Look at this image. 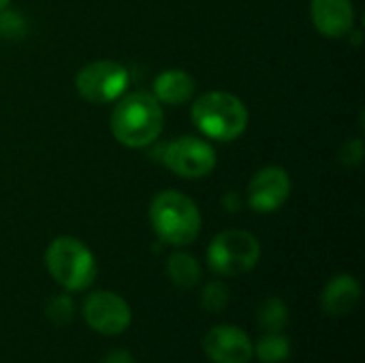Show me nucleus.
<instances>
[{
  "instance_id": "obj_1",
  "label": "nucleus",
  "mask_w": 365,
  "mask_h": 363,
  "mask_svg": "<svg viewBox=\"0 0 365 363\" xmlns=\"http://www.w3.org/2000/svg\"><path fill=\"white\" fill-rule=\"evenodd\" d=\"M160 103L150 92H130L118 101L111 113V133L126 148H145L163 131Z\"/></svg>"
},
{
  "instance_id": "obj_2",
  "label": "nucleus",
  "mask_w": 365,
  "mask_h": 363,
  "mask_svg": "<svg viewBox=\"0 0 365 363\" xmlns=\"http://www.w3.org/2000/svg\"><path fill=\"white\" fill-rule=\"evenodd\" d=\"M150 223L158 240L169 246H188L201 233V212L197 203L178 190H163L152 199Z\"/></svg>"
},
{
  "instance_id": "obj_3",
  "label": "nucleus",
  "mask_w": 365,
  "mask_h": 363,
  "mask_svg": "<svg viewBox=\"0 0 365 363\" xmlns=\"http://www.w3.org/2000/svg\"><path fill=\"white\" fill-rule=\"evenodd\" d=\"M45 265L49 276L66 293H81L96 280V259L92 250L71 235H60L47 246Z\"/></svg>"
},
{
  "instance_id": "obj_4",
  "label": "nucleus",
  "mask_w": 365,
  "mask_h": 363,
  "mask_svg": "<svg viewBox=\"0 0 365 363\" xmlns=\"http://www.w3.org/2000/svg\"><path fill=\"white\" fill-rule=\"evenodd\" d=\"M192 122L210 139L233 141L248 126L246 105L229 92H207L192 105Z\"/></svg>"
},
{
  "instance_id": "obj_5",
  "label": "nucleus",
  "mask_w": 365,
  "mask_h": 363,
  "mask_svg": "<svg viewBox=\"0 0 365 363\" xmlns=\"http://www.w3.org/2000/svg\"><path fill=\"white\" fill-rule=\"evenodd\" d=\"M261 244L250 231L229 229L218 233L207 246V265L218 276H242L257 267Z\"/></svg>"
},
{
  "instance_id": "obj_6",
  "label": "nucleus",
  "mask_w": 365,
  "mask_h": 363,
  "mask_svg": "<svg viewBox=\"0 0 365 363\" xmlns=\"http://www.w3.org/2000/svg\"><path fill=\"white\" fill-rule=\"evenodd\" d=\"M75 88L83 101L92 105H105L118 101L126 92L128 71L115 60H96L77 73Z\"/></svg>"
},
{
  "instance_id": "obj_7",
  "label": "nucleus",
  "mask_w": 365,
  "mask_h": 363,
  "mask_svg": "<svg viewBox=\"0 0 365 363\" xmlns=\"http://www.w3.org/2000/svg\"><path fill=\"white\" fill-rule=\"evenodd\" d=\"M83 321L101 336H120L130 327L133 310L128 302L111 291H94L83 302Z\"/></svg>"
},
{
  "instance_id": "obj_8",
  "label": "nucleus",
  "mask_w": 365,
  "mask_h": 363,
  "mask_svg": "<svg viewBox=\"0 0 365 363\" xmlns=\"http://www.w3.org/2000/svg\"><path fill=\"white\" fill-rule=\"evenodd\" d=\"M163 163L180 178H205L216 167V152L214 148L192 135H184L171 141L163 152Z\"/></svg>"
},
{
  "instance_id": "obj_9",
  "label": "nucleus",
  "mask_w": 365,
  "mask_h": 363,
  "mask_svg": "<svg viewBox=\"0 0 365 363\" xmlns=\"http://www.w3.org/2000/svg\"><path fill=\"white\" fill-rule=\"evenodd\" d=\"M291 195V178L282 167L269 165L259 169L246 190L248 205L259 214H269L280 210Z\"/></svg>"
},
{
  "instance_id": "obj_10",
  "label": "nucleus",
  "mask_w": 365,
  "mask_h": 363,
  "mask_svg": "<svg viewBox=\"0 0 365 363\" xmlns=\"http://www.w3.org/2000/svg\"><path fill=\"white\" fill-rule=\"evenodd\" d=\"M255 342L235 325H216L203 338V351L214 363H250Z\"/></svg>"
},
{
  "instance_id": "obj_11",
  "label": "nucleus",
  "mask_w": 365,
  "mask_h": 363,
  "mask_svg": "<svg viewBox=\"0 0 365 363\" xmlns=\"http://www.w3.org/2000/svg\"><path fill=\"white\" fill-rule=\"evenodd\" d=\"M310 17L314 28L327 39H342L353 30V0H312Z\"/></svg>"
},
{
  "instance_id": "obj_12",
  "label": "nucleus",
  "mask_w": 365,
  "mask_h": 363,
  "mask_svg": "<svg viewBox=\"0 0 365 363\" xmlns=\"http://www.w3.org/2000/svg\"><path fill=\"white\" fill-rule=\"evenodd\" d=\"M359 297H361L359 280L351 274H338L325 285L321 293V308L327 317L340 319L353 312V308L359 304Z\"/></svg>"
},
{
  "instance_id": "obj_13",
  "label": "nucleus",
  "mask_w": 365,
  "mask_h": 363,
  "mask_svg": "<svg viewBox=\"0 0 365 363\" xmlns=\"http://www.w3.org/2000/svg\"><path fill=\"white\" fill-rule=\"evenodd\" d=\"M195 94V79L180 68H167L154 79V98L165 105H184Z\"/></svg>"
},
{
  "instance_id": "obj_14",
  "label": "nucleus",
  "mask_w": 365,
  "mask_h": 363,
  "mask_svg": "<svg viewBox=\"0 0 365 363\" xmlns=\"http://www.w3.org/2000/svg\"><path fill=\"white\" fill-rule=\"evenodd\" d=\"M167 274L169 280L178 287V289H195L201 280V267L199 261L188 255V252H173L167 261Z\"/></svg>"
},
{
  "instance_id": "obj_15",
  "label": "nucleus",
  "mask_w": 365,
  "mask_h": 363,
  "mask_svg": "<svg viewBox=\"0 0 365 363\" xmlns=\"http://www.w3.org/2000/svg\"><path fill=\"white\" fill-rule=\"evenodd\" d=\"M252 353L261 363H282L291 357V340L284 332H265L255 342Z\"/></svg>"
},
{
  "instance_id": "obj_16",
  "label": "nucleus",
  "mask_w": 365,
  "mask_h": 363,
  "mask_svg": "<svg viewBox=\"0 0 365 363\" xmlns=\"http://www.w3.org/2000/svg\"><path fill=\"white\" fill-rule=\"evenodd\" d=\"M257 323L265 332H284L289 325V308L280 297H267L257 310Z\"/></svg>"
},
{
  "instance_id": "obj_17",
  "label": "nucleus",
  "mask_w": 365,
  "mask_h": 363,
  "mask_svg": "<svg viewBox=\"0 0 365 363\" xmlns=\"http://www.w3.org/2000/svg\"><path fill=\"white\" fill-rule=\"evenodd\" d=\"M45 315L49 319V323L62 327V325H68L73 315H75V304L71 300L68 293H60V295H53L49 297L47 306H45Z\"/></svg>"
},
{
  "instance_id": "obj_18",
  "label": "nucleus",
  "mask_w": 365,
  "mask_h": 363,
  "mask_svg": "<svg viewBox=\"0 0 365 363\" xmlns=\"http://www.w3.org/2000/svg\"><path fill=\"white\" fill-rule=\"evenodd\" d=\"M229 289L225 287V282L220 280H214V282H207L201 291V306L203 310L212 312V315H218L222 312L227 306H229Z\"/></svg>"
},
{
  "instance_id": "obj_19",
  "label": "nucleus",
  "mask_w": 365,
  "mask_h": 363,
  "mask_svg": "<svg viewBox=\"0 0 365 363\" xmlns=\"http://www.w3.org/2000/svg\"><path fill=\"white\" fill-rule=\"evenodd\" d=\"M26 34V21L15 11H0V36L4 39H21Z\"/></svg>"
},
{
  "instance_id": "obj_20",
  "label": "nucleus",
  "mask_w": 365,
  "mask_h": 363,
  "mask_svg": "<svg viewBox=\"0 0 365 363\" xmlns=\"http://www.w3.org/2000/svg\"><path fill=\"white\" fill-rule=\"evenodd\" d=\"M340 163L346 165V167H357L364 158V141L361 139H353V141H346L340 150Z\"/></svg>"
},
{
  "instance_id": "obj_21",
  "label": "nucleus",
  "mask_w": 365,
  "mask_h": 363,
  "mask_svg": "<svg viewBox=\"0 0 365 363\" xmlns=\"http://www.w3.org/2000/svg\"><path fill=\"white\" fill-rule=\"evenodd\" d=\"M101 363H137V362H135V357H133L128 351H124V349H115V351L107 353Z\"/></svg>"
},
{
  "instance_id": "obj_22",
  "label": "nucleus",
  "mask_w": 365,
  "mask_h": 363,
  "mask_svg": "<svg viewBox=\"0 0 365 363\" xmlns=\"http://www.w3.org/2000/svg\"><path fill=\"white\" fill-rule=\"evenodd\" d=\"M9 2H11V0H0V11H4V9L9 6Z\"/></svg>"
}]
</instances>
